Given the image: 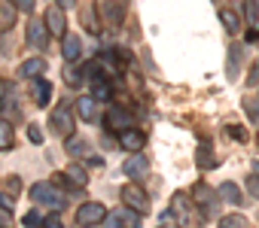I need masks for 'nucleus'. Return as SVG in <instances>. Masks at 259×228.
Segmentation results:
<instances>
[{
	"label": "nucleus",
	"instance_id": "obj_16",
	"mask_svg": "<svg viewBox=\"0 0 259 228\" xmlns=\"http://www.w3.org/2000/svg\"><path fill=\"white\" fill-rule=\"evenodd\" d=\"M79 19H82V28L89 31V34H101V13H98V7H92V4H85L82 10H79Z\"/></svg>",
	"mask_w": 259,
	"mask_h": 228
},
{
	"label": "nucleus",
	"instance_id": "obj_4",
	"mask_svg": "<svg viewBox=\"0 0 259 228\" xmlns=\"http://www.w3.org/2000/svg\"><path fill=\"white\" fill-rule=\"evenodd\" d=\"M98 13H101L104 25L119 28L125 22V13H128V0H98Z\"/></svg>",
	"mask_w": 259,
	"mask_h": 228
},
{
	"label": "nucleus",
	"instance_id": "obj_19",
	"mask_svg": "<svg viewBox=\"0 0 259 228\" xmlns=\"http://www.w3.org/2000/svg\"><path fill=\"white\" fill-rule=\"evenodd\" d=\"M16 146V128L7 116H0V152H10Z\"/></svg>",
	"mask_w": 259,
	"mask_h": 228
},
{
	"label": "nucleus",
	"instance_id": "obj_39",
	"mask_svg": "<svg viewBox=\"0 0 259 228\" xmlns=\"http://www.w3.org/2000/svg\"><path fill=\"white\" fill-rule=\"evenodd\" d=\"M104 228H125V222H122L116 213H110V216L104 219Z\"/></svg>",
	"mask_w": 259,
	"mask_h": 228
},
{
	"label": "nucleus",
	"instance_id": "obj_40",
	"mask_svg": "<svg viewBox=\"0 0 259 228\" xmlns=\"http://www.w3.org/2000/svg\"><path fill=\"white\" fill-rule=\"evenodd\" d=\"M43 228H64V225H61V219H58V216L52 213V216H46V222H43Z\"/></svg>",
	"mask_w": 259,
	"mask_h": 228
},
{
	"label": "nucleus",
	"instance_id": "obj_18",
	"mask_svg": "<svg viewBox=\"0 0 259 228\" xmlns=\"http://www.w3.org/2000/svg\"><path fill=\"white\" fill-rule=\"evenodd\" d=\"M19 73H22L25 79L43 76V73H46V58H28V61H22V64H19Z\"/></svg>",
	"mask_w": 259,
	"mask_h": 228
},
{
	"label": "nucleus",
	"instance_id": "obj_44",
	"mask_svg": "<svg viewBox=\"0 0 259 228\" xmlns=\"http://www.w3.org/2000/svg\"><path fill=\"white\" fill-rule=\"evenodd\" d=\"M256 143H259V134H256Z\"/></svg>",
	"mask_w": 259,
	"mask_h": 228
},
{
	"label": "nucleus",
	"instance_id": "obj_10",
	"mask_svg": "<svg viewBox=\"0 0 259 228\" xmlns=\"http://www.w3.org/2000/svg\"><path fill=\"white\" fill-rule=\"evenodd\" d=\"M147 170H150V161H147L144 152H132V155L125 158V164H122V174H125L128 180H144Z\"/></svg>",
	"mask_w": 259,
	"mask_h": 228
},
{
	"label": "nucleus",
	"instance_id": "obj_21",
	"mask_svg": "<svg viewBox=\"0 0 259 228\" xmlns=\"http://www.w3.org/2000/svg\"><path fill=\"white\" fill-rule=\"evenodd\" d=\"M217 192H220V198H223L226 204H235V207H241V204H244V192H241L235 183H229V180H226Z\"/></svg>",
	"mask_w": 259,
	"mask_h": 228
},
{
	"label": "nucleus",
	"instance_id": "obj_24",
	"mask_svg": "<svg viewBox=\"0 0 259 228\" xmlns=\"http://www.w3.org/2000/svg\"><path fill=\"white\" fill-rule=\"evenodd\" d=\"M0 116H7L10 122H13V119H22V103H19V97H16V94H13L10 100L0 103Z\"/></svg>",
	"mask_w": 259,
	"mask_h": 228
},
{
	"label": "nucleus",
	"instance_id": "obj_6",
	"mask_svg": "<svg viewBox=\"0 0 259 228\" xmlns=\"http://www.w3.org/2000/svg\"><path fill=\"white\" fill-rule=\"evenodd\" d=\"M119 198H122L125 207H132V210H138V213H147V210H150V198H147V192H144L138 183H125V186L119 189Z\"/></svg>",
	"mask_w": 259,
	"mask_h": 228
},
{
	"label": "nucleus",
	"instance_id": "obj_15",
	"mask_svg": "<svg viewBox=\"0 0 259 228\" xmlns=\"http://www.w3.org/2000/svg\"><path fill=\"white\" fill-rule=\"evenodd\" d=\"M43 19H46V25H49V31H52L55 37H64V34H67V19H64V13H61V7H49Z\"/></svg>",
	"mask_w": 259,
	"mask_h": 228
},
{
	"label": "nucleus",
	"instance_id": "obj_17",
	"mask_svg": "<svg viewBox=\"0 0 259 228\" xmlns=\"http://www.w3.org/2000/svg\"><path fill=\"white\" fill-rule=\"evenodd\" d=\"M98 103H101V100H95L92 94H85V97L76 100V112H79L82 122H98Z\"/></svg>",
	"mask_w": 259,
	"mask_h": 228
},
{
	"label": "nucleus",
	"instance_id": "obj_20",
	"mask_svg": "<svg viewBox=\"0 0 259 228\" xmlns=\"http://www.w3.org/2000/svg\"><path fill=\"white\" fill-rule=\"evenodd\" d=\"M16 22H19V10L10 4V0H0V31L7 34Z\"/></svg>",
	"mask_w": 259,
	"mask_h": 228
},
{
	"label": "nucleus",
	"instance_id": "obj_30",
	"mask_svg": "<svg viewBox=\"0 0 259 228\" xmlns=\"http://www.w3.org/2000/svg\"><path fill=\"white\" fill-rule=\"evenodd\" d=\"M244 109L253 122H259V97H244Z\"/></svg>",
	"mask_w": 259,
	"mask_h": 228
},
{
	"label": "nucleus",
	"instance_id": "obj_8",
	"mask_svg": "<svg viewBox=\"0 0 259 228\" xmlns=\"http://www.w3.org/2000/svg\"><path fill=\"white\" fill-rule=\"evenodd\" d=\"M220 192H213L207 183H195L192 186V198H195V204L204 210V216L210 219V216H217V207H220V198H217Z\"/></svg>",
	"mask_w": 259,
	"mask_h": 228
},
{
	"label": "nucleus",
	"instance_id": "obj_14",
	"mask_svg": "<svg viewBox=\"0 0 259 228\" xmlns=\"http://www.w3.org/2000/svg\"><path fill=\"white\" fill-rule=\"evenodd\" d=\"M31 94H34L37 106H49V103H52V82L43 79V76L31 79Z\"/></svg>",
	"mask_w": 259,
	"mask_h": 228
},
{
	"label": "nucleus",
	"instance_id": "obj_31",
	"mask_svg": "<svg viewBox=\"0 0 259 228\" xmlns=\"http://www.w3.org/2000/svg\"><path fill=\"white\" fill-rule=\"evenodd\" d=\"M241 61V49L238 46H229V79H235L238 73H235V64Z\"/></svg>",
	"mask_w": 259,
	"mask_h": 228
},
{
	"label": "nucleus",
	"instance_id": "obj_42",
	"mask_svg": "<svg viewBox=\"0 0 259 228\" xmlns=\"http://www.w3.org/2000/svg\"><path fill=\"white\" fill-rule=\"evenodd\" d=\"M159 228H177V225H165V222H162V225H159Z\"/></svg>",
	"mask_w": 259,
	"mask_h": 228
},
{
	"label": "nucleus",
	"instance_id": "obj_29",
	"mask_svg": "<svg viewBox=\"0 0 259 228\" xmlns=\"http://www.w3.org/2000/svg\"><path fill=\"white\" fill-rule=\"evenodd\" d=\"M220 228H247V219L241 213H229V216L220 219Z\"/></svg>",
	"mask_w": 259,
	"mask_h": 228
},
{
	"label": "nucleus",
	"instance_id": "obj_25",
	"mask_svg": "<svg viewBox=\"0 0 259 228\" xmlns=\"http://www.w3.org/2000/svg\"><path fill=\"white\" fill-rule=\"evenodd\" d=\"M82 73H85V67H76V64H67V67H64V82H67L70 88H79V85H82V79H85Z\"/></svg>",
	"mask_w": 259,
	"mask_h": 228
},
{
	"label": "nucleus",
	"instance_id": "obj_26",
	"mask_svg": "<svg viewBox=\"0 0 259 228\" xmlns=\"http://www.w3.org/2000/svg\"><path fill=\"white\" fill-rule=\"evenodd\" d=\"M122 222H125V228H141V213L138 210H132V207H122V210H113Z\"/></svg>",
	"mask_w": 259,
	"mask_h": 228
},
{
	"label": "nucleus",
	"instance_id": "obj_2",
	"mask_svg": "<svg viewBox=\"0 0 259 228\" xmlns=\"http://www.w3.org/2000/svg\"><path fill=\"white\" fill-rule=\"evenodd\" d=\"M31 198H34V204H40L43 210H52V213H61L67 207V195L61 189H55L52 183H34Z\"/></svg>",
	"mask_w": 259,
	"mask_h": 228
},
{
	"label": "nucleus",
	"instance_id": "obj_9",
	"mask_svg": "<svg viewBox=\"0 0 259 228\" xmlns=\"http://www.w3.org/2000/svg\"><path fill=\"white\" fill-rule=\"evenodd\" d=\"M61 183H64L67 189H76V192H82V189L89 186V170H85L79 161H70V164L64 167V174H61Z\"/></svg>",
	"mask_w": 259,
	"mask_h": 228
},
{
	"label": "nucleus",
	"instance_id": "obj_43",
	"mask_svg": "<svg viewBox=\"0 0 259 228\" xmlns=\"http://www.w3.org/2000/svg\"><path fill=\"white\" fill-rule=\"evenodd\" d=\"M253 170H256V174H259V161H256V164H253Z\"/></svg>",
	"mask_w": 259,
	"mask_h": 228
},
{
	"label": "nucleus",
	"instance_id": "obj_22",
	"mask_svg": "<svg viewBox=\"0 0 259 228\" xmlns=\"http://www.w3.org/2000/svg\"><path fill=\"white\" fill-rule=\"evenodd\" d=\"M220 22H223V28H226L229 34H238V31H241V16H238L235 10H229V7L220 10Z\"/></svg>",
	"mask_w": 259,
	"mask_h": 228
},
{
	"label": "nucleus",
	"instance_id": "obj_28",
	"mask_svg": "<svg viewBox=\"0 0 259 228\" xmlns=\"http://www.w3.org/2000/svg\"><path fill=\"white\" fill-rule=\"evenodd\" d=\"M244 22L250 28L259 22V0H244Z\"/></svg>",
	"mask_w": 259,
	"mask_h": 228
},
{
	"label": "nucleus",
	"instance_id": "obj_3",
	"mask_svg": "<svg viewBox=\"0 0 259 228\" xmlns=\"http://www.w3.org/2000/svg\"><path fill=\"white\" fill-rule=\"evenodd\" d=\"M49 125H52V131H55L61 140L73 137V131H76V122H73V109L67 106V100H61V103L52 109V116H49Z\"/></svg>",
	"mask_w": 259,
	"mask_h": 228
},
{
	"label": "nucleus",
	"instance_id": "obj_35",
	"mask_svg": "<svg viewBox=\"0 0 259 228\" xmlns=\"http://www.w3.org/2000/svg\"><path fill=\"white\" fill-rule=\"evenodd\" d=\"M10 4L19 10V13H34V7H37V0H10Z\"/></svg>",
	"mask_w": 259,
	"mask_h": 228
},
{
	"label": "nucleus",
	"instance_id": "obj_12",
	"mask_svg": "<svg viewBox=\"0 0 259 228\" xmlns=\"http://www.w3.org/2000/svg\"><path fill=\"white\" fill-rule=\"evenodd\" d=\"M116 140H119V146H122L125 152H141L144 143H147V137H144L138 128H125V131H119Z\"/></svg>",
	"mask_w": 259,
	"mask_h": 228
},
{
	"label": "nucleus",
	"instance_id": "obj_5",
	"mask_svg": "<svg viewBox=\"0 0 259 228\" xmlns=\"http://www.w3.org/2000/svg\"><path fill=\"white\" fill-rule=\"evenodd\" d=\"M110 213H107V207L101 204V201H85L79 210H76V222L82 225V228H95V225H104V219H107Z\"/></svg>",
	"mask_w": 259,
	"mask_h": 228
},
{
	"label": "nucleus",
	"instance_id": "obj_27",
	"mask_svg": "<svg viewBox=\"0 0 259 228\" xmlns=\"http://www.w3.org/2000/svg\"><path fill=\"white\" fill-rule=\"evenodd\" d=\"M64 143H67V152H70L73 158H79V155H89V149H85L89 143H85L82 137H76V134H73V137H67Z\"/></svg>",
	"mask_w": 259,
	"mask_h": 228
},
{
	"label": "nucleus",
	"instance_id": "obj_32",
	"mask_svg": "<svg viewBox=\"0 0 259 228\" xmlns=\"http://www.w3.org/2000/svg\"><path fill=\"white\" fill-rule=\"evenodd\" d=\"M16 94V82H10V79H0V103L4 100H10Z\"/></svg>",
	"mask_w": 259,
	"mask_h": 228
},
{
	"label": "nucleus",
	"instance_id": "obj_37",
	"mask_svg": "<svg viewBox=\"0 0 259 228\" xmlns=\"http://www.w3.org/2000/svg\"><path fill=\"white\" fill-rule=\"evenodd\" d=\"M28 140H31V143H43V131H40V125H28Z\"/></svg>",
	"mask_w": 259,
	"mask_h": 228
},
{
	"label": "nucleus",
	"instance_id": "obj_41",
	"mask_svg": "<svg viewBox=\"0 0 259 228\" xmlns=\"http://www.w3.org/2000/svg\"><path fill=\"white\" fill-rule=\"evenodd\" d=\"M55 7H61V10H73V7H76V0H55Z\"/></svg>",
	"mask_w": 259,
	"mask_h": 228
},
{
	"label": "nucleus",
	"instance_id": "obj_11",
	"mask_svg": "<svg viewBox=\"0 0 259 228\" xmlns=\"http://www.w3.org/2000/svg\"><path fill=\"white\" fill-rule=\"evenodd\" d=\"M132 122H135V116H132V112H128L125 106L116 103V106L107 109V128H110V131L119 134V131H125V128H132Z\"/></svg>",
	"mask_w": 259,
	"mask_h": 228
},
{
	"label": "nucleus",
	"instance_id": "obj_34",
	"mask_svg": "<svg viewBox=\"0 0 259 228\" xmlns=\"http://www.w3.org/2000/svg\"><path fill=\"white\" fill-rule=\"evenodd\" d=\"M22 222H25V228H43V222H46V219H40V213H37V210H31V213H25V219H22Z\"/></svg>",
	"mask_w": 259,
	"mask_h": 228
},
{
	"label": "nucleus",
	"instance_id": "obj_38",
	"mask_svg": "<svg viewBox=\"0 0 259 228\" xmlns=\"http://www.w3.org/2000/svg\"><path fill=\"white\" fill-rule=\"evenodd\" d=\"M247 192H250V195L259 201V174H253V177L247 180Z\"/></svg>",
	"mask_w": 259,
	"mask_h": 228
},
{
	"label": "nucleus",
	"instance_id": "obj_7",
	"mask_svg": "<svg viewBox=\"0 0 259 228\" xmlns=\"http://www.w3.org/2000/svg\"><path fill=\"white\" fill-rule=\"evenodd\" d=\"M49 37H52V31H49L46 19H31L25 25V40H28L31 49H46L49 46Z\"/></svg>",
	"mask_w": 259,
	"mask_h": 228
},
{
	"label": "nucleus",
	"instance_id": "obj_33",
	"mask_svg": "<svg viewBox=\"0 0 259 228\" xmlns=\"http://www.w3.org/2000/svg\"><path fill=\"white\" fill-rule=\"evenodd\" d=\"M226 134H229L232 140H238V143H244V140H247V128H244V125H229V128H226Z\"/></svg>",
	"mask_w": 259,
	"mask_h": 228
},
{
	"label": "nucleus",
	"instance_id": "obj_36",
	"mask_svg": "<svg viewBox=\"0 0 259 228\" xmlns=\"http://www.w3.org/2000/svg\"><path fill=\"white\" fill-rule=\"evenodd\" d=\"M16 222H13V210H4L0 207V228H13Z\"/></svg>",
	"mask_w": 259,
	"mask_h": 228
},
{
	"label": "nucleus",
	"instance_id": "obj_23",
	"mask_svg": "<svg viewBox=\"0 0 259 228\" xmlns=\"http://www.w3.org/2000/svg\"><path fill=\"white\" fill-rule=\"evenodd\" d=\"M195 164H198L201 170H210V167L217 164V155L210 152V146H207V143H201V146L195 149Z\"/></svg>",
	"mask_w": 259,
	"mask_h": 228
},
{
	"label": "nucleus",
	"instance_id": "obj_1",
	"mask_svg": "<svg viewBox=\"0 0 259 228\" xmlns=\"http://www.w3.org/2000/svg\"><path fill=\"white\" fill-rule=\"evenodd\" d=\"M168 213L174 216V225H177V228H201L204 219H207L204 210L195 204V198H192L189 192H174Z\"/></svg>",
	"mask_w": 259,
	"mask_h": 228
},
{
	"label": "nucleus",
	"instance_id": "obj_13",
	"mask_svg": "<svg viewBox=\"0 0 259 228\" xmlns=\"http://www.w3.org/2000/svg\"><path fill=\"white\" fill-rule=\"evenodd\" d=\"M61 55H64L67 64H76V61H79V55H82V43H79L76 34H64V37H61Z\"/></svg>",
	"mask_w": 259,
	"mask_h": 228
}]
</instances>
